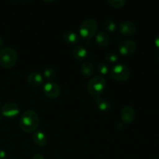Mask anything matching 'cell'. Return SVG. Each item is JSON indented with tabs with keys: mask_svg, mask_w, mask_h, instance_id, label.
Listing matches in <instances>:
<instances>
[{
	"mask_svg": "<svg viewBox=\"0 0 159 159\" xmlns=\"http://www.w3.org/2000/svg\"><path fill=\"white\" fill-rule=\"evenodd\" d=\"M40 124V117L35 110H26L22 114L19 124L23 131L33 132L35 131Z\"/></svg>",
	"mask_w": 159,
	"mask_h": 159,
	"instance_id": "1",
	"label": "cell"
},
{
	"mask_svg": "<svg viewBox=\"0 0 159 159\" xmlns=\"http://www.w3.org/2000/svg\"><path fill=\"white\" fill-rule=\"evenodd\" d=\"M1 113L2 116H6V117H15L16 116H17L20 113V107H19L17 103L9 101V102H6L2 106Z\"/></svg>",
	"mask_w": 159,
	"mask_h": 159,
	"instance_id": "7",
	"label": "cell"
},
{
	"mask_svg": "<svg viewBox=\"0 0 159 159\" xmlns=\"http://www.w3.org/2000/svg\"><path fill=\"white\" fill-rule=\"evenodd\" d=\"M32 159H45L44 156L40 153H37L32 157Z\"/></svg>",
	"mask_w": 159,
	"mask_h": 159,
	"instance_id": "23",
	"label": "cell"
},
{
	"mask_svg": "<svg viewBox=\"0 0 159 159\" xmlns=\"http://www.w3.org/2000/svg\"><path fill=\"white\" fill-rule=\"evenodd\" d=\"M121 120L125 124H130L134 120L135 111L134 108L130 106H125L121 110L120 113Z\"/></svg>",
	"mask_w": 159,
	"mask_h": 159,
	"instance_id": "10",
	"label": "cell"
},
{
	"mask_svg": "<svg viewBox=\"0 0 159 159\" xmlns=\"http://www.w3.org/2000/svg\"><path fill=\"white\" fill-rule=\"evenodd\" d=\"M96 69L97 71L101 75H108L110 72V68H109L108 65L105 62L100 61L96 65Z\"/></svg>",
	"mask_w": 159,
	"mask_h": 159,
	"instance_id": "18",
	"label": "cell"
},
{
	"mask_svg": "<svg viewBox=\"0 0 159 159\" xmlns=\"http://www.w3.org/2000/svg\"><path fill=\"white\" fill-rule=\"evenodd\" d=\"M119 31L124 36H132L136 33L137 26L130 20H124L120 23Z\"/></svg>",
	"mask_w": 159,
	"mask_h": 159,
	"instance_id": "9",
	"label": "cell"
},
{
	"mask_svg": "<svg viewBox=\"0 0 159 159\" xmlns=\"http://www.w3.org/2000/svg\"><path fill=\"white\" fill-rule=\"evenodd\" d=\"M110 36L105 31H99L96 34V42L101 48H105L110 43Z\"/></svg>",
	"mask_w": 159,
	"mask_h": 159,
	"instance_id": "13",
	"label": "cell"
},
{
	"mask_svg": "<svg viewBox=\"0 0 159 159\" xmlns=\"http://www.w3.org/2000/svg\"><path fill=\"white\" fill-rule=\"evenodd\" d=\"M87 54H88V52H87L86 48L80 44L76 45L72 50L73 57L78 61H82L85 59L86 57Z\"/></svg>",
	"mask_w": 159,
	"mask_h": 159,
	"instance_id": "15",
	"label": "cell"
},
{
	"mask_svg": "<svg viewBox=\"0 0 159 159\" xmlns=\"http://www.w3.org/2000/svg\"><path fill=\"white\" fill-rule=\"evenodd\" d=\"M81 72L85 76H92L94 74V65L89 61H85L82 64L80 67Z\"/></svg>",
	"mask_w": 159,
	"mask_h": 159,
	"instance_id": "17",
	"label": "cell"
},
{
	"mask_svg": "<svg viewBox=\"0 0 159 159\" xmlns=\"http://www.w3.org/2000/svg\"><path fill=\"white\" fill-rule=\"evenodd\" d=\"M103 27L109 32H114L116 29V24L111 19H107L103 22Z\"/></svg>",
	"mask_w": 159,
	"mask_h": 159,
	"instance_id": "20",
	"label": "cell"
},
{
	"mask_svg": "<svg viewBox=\"0 0 159 159\" xmlns=\"http://www.w3.org/2000/svg\"><path fill=\"white\" fill-rule=\"evenodd\" d=\"M43 78H45V79H48V80H53L56 76V71L54 70V68H51V67H47V68L43 70Z\"/></svg>",
	"mask_w": 159,
	"mask_h": 159,
	"instance_id": "19",
	"label": "cell"
},
{
	"mask_svg": "<svg viewBox=\"0 0 159 159\" xmlns=\"http://www.w3.org/2000/svg\"><path fill=\"white\" fill-rule=\"evenodd\" d=\"M63 38L66 43L69 44H75L79 42V35L74 30H67L64 33Z\"/></svg>",
	"mask_w": 159,
	"mask_h": 159,
	"instance_id": "14",
	"label": "cell"
},
{
	"mask_svg": "<svg viewBox=\"0 0 159 159\" xmlns=\"http://www.w3.org/2000/svg\"><path fill=\"white\" fill-rule=\"evenodd\" d=\"M61 88L56 82L48 81L43 85V93L48 97L51 99H55L61 95Z\"/></svg>",
	"mask_w": 159,
	"mask_h": 159,
	"instance_id": "6",
	"label": "cell"
},
{
	"mask_svg": "<svg viewBox=\"0 0 159 159\" xmlns=\"http://www.w3.org/2000/svg\"><path fill=\"white\" fill-rule=\"evenodd\" d=\"M118 60V56L117 54H115L113 52H110L108 54H107L105 57V61L107 63H115V62L117 61Z\"/></svg>",
	"mask_w": 159,
	"mask_h": 159,
	"instance_id": "21",
	"label": "cell"
},
{
	"mask_svg": "<svg viewBox=\"0 0 159 159\" xmlns=\"http://www.w3.org/2000/svg\"><path fill=\"white\" fill-rule=\"evenodd\" d=\"M130 68L127 65L122 63H117L110 69L108 75L111 79L120 82H124L130 77Z\"/></svg>",
	"mask_w": 159,
	"mask_h": 159,
	"instance_id": "5",
	"label": "cell"
},
{
	"mask_svg": "<svg viewBox=\"0 0 159 159\" xmlns=\"http://www.w3.org/2000/svg\"><path fill=\"white\" fill-rule=\"evenodd\" d=\"M158 60H159V53H158Z\"/></svg>",
	"mask_w": 159,
	"mask_h": 159,
	"instance_id": "28",
	"label": "cell"
},
{
	"mask_svg": "<svg viewBox=\"0 0 159 159\" xmlns=\"http://www.w3.org/2000/svg\"><path fill=\"white\" fill-rule=\"evenodd\" d=\"M34 143L38 146H44L48 143V137L46 134L40 130H36L33 135Z\"/></svg>",
	"mask_w": 159,
	"mask_h": 159,
	"instance_id": "12",
	"label": "cell"
},
{
	"mask_svg": "<svg viewBox=\"0 0 159 159\" xmlns=\"http://www.w3.org/2000/svg\"><path fill=\"white\" fill-rule=\"evenodd\" d=\"M2 120V113L0 114V120Z\"/></svg>",
	"mask_w": 159,
	"mask_h": 159,
	"instance_id": "27",
	"label": "cell"
},
{
	"mask_svg": "<svg viewBox=\"0 0 159 159\" xmlns=\"http://www.w3.org/2000/svg\"><path fill=\"white\" fill-rule=\"evenodd\" d=\"M137 48V43L134 40H126L121 42L118 47L120 54L124 56L131 55Z\"/></svg>",
	"mask_w": 159,
	"mask_h": 159,
	"instance_id": "8",
	"label": "cell"
},
{
	"mask_svg": "<svg viewBox=\"0 0 159 159\" xmlns=\"http://www.w3.org/2000/svg\"><path fill=\"white\" fill-rule=\"evenodd\" d=\"M6 158V152L3 149L0 148V159H5Z\"/></svg>",
	"mask_w": 159,
	"mask_h": 159,
	"instance_id": "24",
	"label": "cell"
},
{
	"mask_svg": "<svg viewBox=\"0 0 159 159\" xmlns=\"http://www.w3.org/2000/svg\"><path fill=\"white\" fill-rule=\"evenodd\" d=\"M108 3L114 8H121L125 6L126 0H108Z\"/></svg>",
	"mask_w": 159,
	"mask_h": 159,
	"instance_id": "22",
	"label": "cell"
},
{
	"mask_svg": "<svg viewBox=\"0 0 159 159\" xmlns=\"http://www.w3.org/2000/svg\"><path fill=\"white\" fill-rule=\"evenodd\" d=\"M3 45V38L0 36V48Z\"/></svg>",
	"mask_w": 159,
	"mask_h": 159,
	"instance_id": "26",
	"label": "cell"
},
{
	"mask_svg": "<svg viewBox=\"0 0 159 159\" xmlns=\"http://www.w3.org/2000/svg\"><path fill=\"white\" fill-rule=\"evenodd\" d=\"M0 106H1V103H0Z\"/></svg>",
	"mask_w": 159,
	"mask_h": 159,
	"instance_id": "29",
	"label": "cell"
},
{
	"mask_svg": "<svg viewBox=\"0 0 159 159\" xmlns=\"http://www.w3.org/2000/svg\"><path fill=\"white\" fill-rule=\"evenodd\" d=\"M98 30V23L94 19L85 20L79 26V37L89 40L96 34Z\"/></svg>",
	"mask_w": 159,
	"mask_h": 159,
	"instance_id": "4",
	"label": "cell"
},
{
	"mask_svg": "<svg viewBox=\"0 0 159 159\" xmlns=\"http://www.w3.org/2000/svg\"><path fill=\"white\" fill-rule=\"evenodd\" d=\"M18 54L14 48L5 47L0 50V65L5 68H10L16 64Z\"/></svg>",
	"mask_w": 159,
	"mask_h": 159,
	"instance_id": "2",
	"label": "cell"
},
{
	"mask_svg": "<svg viewBox=\"0 0 159 159\" xmlns=\"http://www.w3.org/2000/svg\"><path fill=\"white\" fill-rule=\"evenodd\" d=\"M106 79L102 75H95L92 78L87 85V89L93 97H100L106 87Z\"/></svg>",
	"mask_w": 159,
	"mask_h": 159,
	"instance_id": "3",
	"label": "cell"
},
{
	"mask_svg": "<svg viewBox=\"0 0 159 159\" xmlns=\"http://www.w3.org/2000/svg\"><path fill=\"white\" fill-rule=\"evenodd\" d=\"M95 102H96L97 107L101 110V111H108V110H110V108H111V102H110L107 99H105V98H96Z\"/></svg>",
	"mask_w": 159,
	"mask_h": 159,
	"instance_id": "16",
	"label": "cell"
},
{
	"mask_svg": "<svg viewBox=\"0 0 159 159\" xmlns=\"http://www.w3.org/2000/svg\"><path fill=\"white\" fill-rule=\"evenodd\" d=\"M43 75L40 73L37 72V71H33V72L30 73L27 76V81L32 86H39L41 85L43 82Z\"/></svg>",
	"mask_w": 159,
	"mask_h": 159,
	"instance_id": "11",
	"label": "cell"
},
{
	"mask_svg": "<svg viewBox=\"0 0 159 159\" xmlns=\"http://www.w3.org/2000/svg\"><path fill=\"white\" fill-rule=\"evenodd\" d=\"M155 45H156L157 48H158V50H159V34H158V35H157V37H155Z\"/></svg>",
	"mask_w": 159,
	"mask_h": 159,
	"instance_id": "25",
	"label": "cell"
}]
</instances>
